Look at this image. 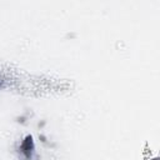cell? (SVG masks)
I'll use <instances>...</instances> for the list:
<instances>
[{"label":"cell","mask_w":160,"mask_h":160,"mask_svg":"<svg viewBox=\"0 0 160 160\" xmlns=\"http://www.w3.org/2000/svg\"><path fill=\"white\" fill-rule=\"evenodd\" d=\"M31 145H33V143H31V138L30 136H28L26 138V140H25V143H24V145H23V149H24V151H25V154L29 156V150L31 149ZM31 151V150H30Z\"/></svg>","instance_id":"1"}]
</instances>
